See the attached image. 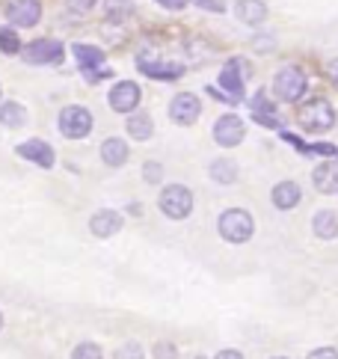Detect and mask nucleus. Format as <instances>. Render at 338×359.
Masks as SVG:
<instances>
[{
    "mask_svg": "<svg viewBox=\"0 0 338 359\" xmlns=\"http://www.w3.org/2000/svg\"><path fill=\"white\" fill-rule=\"evenodd\" d=\"M297 122H300V128H303V131H309V134L330 131L332 122H335L332 104L327 98H311V101H306L300 110H297Z\"/></svg>",
    "mask_w": 338,
    "mask_h": 359,
    "instance_id": "1",
    "label": "nucleus"
},
{
    "mask_svg": "<svg viewBox=\"0 0 338 359\" xmlns=\"http://www.w3.org/2000/svg\"><path fill=\"white\" fill-rule=\"evenodd\" d=\"M217 229H219V235H223V241H229V243H246L252 238V232H255V223H252V217L246 211L229 208V211L219 214Z\"/></svg>",
    "mask_w": 338,
    "mask_h": 359,
    "instance_id": "2",
    "label": "nucleus"
},
{
    "mask_svg": "<svg viewBox=\"0 0 338 359\" xmlns=\"http://www.w3.org/2000/svg\"><path fill=\"white\" fill-rule=\"evenodd\" d=\"M161 211L169 217V220H184V217L193 211V194L184 184H169L161 194Z\"/></svg>",
    "mask_w": 338,
    "mask_h": 359,
    "instance_id": "3",
    "label": "nucleus"
},
{
    "mask_svg": "<svg viewBox=\"0 0 338 359\" xmlns=\"http://www.w3.org/2000/svg\"><path fill=\"white\" fill-rule=\"evenodd\" d=\"M273 93H276L282 101H297V98H303V93H306V74H303V69L285 66V69L276 74V81H273Z\"/></svg>",
    "mask_w": 338,
    "mask_h": 359,
    "instance_id": "4",
    "label": "nucleus"
},
{
    "mask_svg": "<svg viewBox=\"0 0 338 359\" xmlns=\"http://www.w3.org/2000/svg\"><path fill=\"white\" fill-rule=\"evenodd\" d=\"M60 131L66 134L69 140L86 137L89 131H93V113H89L86 107H77V104L66 107L60 113Z\"/></svg>",
    "mask_w": 338,
    "mask_h": 359,
    "instance_id": "5",
    "label": "nucleus"
},
{
    "mask_svg": "<svg viewBox=\"0 0 338 359\" xmlns=\"http://www.w3.org/2000/svg\"><path fill=\"white\" fill-rule=\"evenodd\" d=\"M24 60L33 66H48V62H62V45L54 39H36L21 50Z\"/></svg>",
    "mask_w": 338,
    "mask_h": 359,
    "instance_id": "6",
    "label": "nucleus"
},
{
    "mask_svg": "<svg viewBox=\"0 0 338 359\" xmlns=\"http://www.w3.org/2000/svg\"><path fill=\"white\" fill-rule=\"evenodd\" d=\"M199 113H202V104L193 93L175 95L173 104H169V116H173V122H178V125H193L199 119Z\"/></svg>",
    "mask_w": 338,
    "mask_h": 359,
    "instance_id": "7",
    "label": "nucleus"
},
{
    "mask_svg": "<svg viewBox=\"0 0 338 359\" xmlns=\"http://www.w3.org/2000/svg\"><path fill=\"white\" fill-rule=\"evenodd\" d=\"M140 104V86L134 81H122V83H116L113 86V93H110V107L116 113H134Z\"/></svg>",
    "mask_w": 338,
    "mask_h": 359,
    "instance_id": "8",
    "label": "nucleus"
},
{
    "mask_svg": "<svg viewBox=\"0 0 338 359\" xmlns=\"http://www.w3.org/2000/svg\"><path fill=\"white\" fill-rule=\"evenodd\" d=\"M243 134H246V128H243V122L238 119V116H219L217 119V125H214V140L219 146H226V149H231V146H238L241 140H243Z\"/></svg>",
    "mask_w": 338,
    "mask_h": 359,
    "instance_id": "9",
    "label": "nucleus"
},
{
    "mask_svg": "<svg viewBox=\"0 0 338 359\" xmlns=\"http://www.w3.org/2000/svg\"><path fill=\"white\" fill-rule=\"evenodd\" d=\"M6 15L15 27H33V24L42 18V4H39V0H12Z\"/></svg>",
    "mask_w": 338,
    "mask_h": 359,
    "instance_id": "10",
    "label": "nucleus"
},
{
    "mask_svg": "<svg viewBox=\"0 0 338 359\" xmlns=\"http://www.w3.org/2000/svg\"><path fill=\"white\" fill-rule=\"evenodd\" d=\"M243 62L241 60H231V62H226V69H223V74H219V86L226 89V98L235 104V101H241L243 98Z\"/></svg>",
    "mask_w": 338,
    "mask_h": 359,
    "instance_id": "11",
    "label": "nucleus"
},
{
    "mask_svg": "<svg viewBox=\"0 0 338 359\" xmlns=\"http://www.w3.org/2000/svg\"><path fill=\"white\" fill-rule=\"evenodd\" d=\"M18 155L39 163L42 170H50V166H54V149H50L48 143H42V140H27V143H21Z\"/></svg>",
    "mask_w": 338,
    "mask_h": 359,
    "instance_id": "12",
    "label": "nucleus"
},
{
    "mask_svg": "<svg viewBox=\"0 0 338 359\" xmlns=\"http://www.w3.org/2000/svg\"><path fill=\"white\" fill-rule=\"evenodd\" d=\"M89 229H93L95 238H113L122 229V217L116 211H98L93 220H89Z\"/></svg>",
    "mask_w": 338,
    "mask_h": 359,
    "instance_id": "13",
    "label": "nucleus"
},
{
    "mask_svg": "<svg viewBox=\"0 0 338 359\" xmlns=\"http://www.w3.org/2000/svg\"><path fill=\"white\" fill-rule=\"evenodd\" d=\"M140 69L149 74V78H161V81H173L181 74V66H175V62H161L158 57L149 60L146 54L140 57Z\"/></svg>",
    "mask_w": 338,
    "mask_h": 359,
    "instance_id": "14",
    "label": "nucleus"
},
{
    "mask_svg": "<svg viewBox=\"0 0 338 359\" xmlns=\"http://www.w3.org/2000/svg\"><path fill=\"white\" fill-rule=\"evenodd\" d=\"M311 182L320 194H338V163H320L311 172Z\"/></svg>",
    "mask_w": 338,
    "mask_h": 359,
    "instance_id": "15",
    "label": "nucleus"
},
{
    "mask_svg": "<svg viewBox=\"0 0 338 359\" xmlns=\"http://www.w3.org/2000/svg\"><path fill=\"white\" fill-rule=\"evenodd\" d=\"M311 229H315V235L320 241H332L338 238V214L330 211V208H323L315 214V220H311Z\"/></svg>",
    "mask_w": 338,
    "mask_h": 359,
    "instance_id": "16",
    "label": "nucleus"
},
{
    "mask_svg": "<svg viewBox=\"0 0 338 359\" xmlns=\"http://www.w3.org/2000/svg\"><path fill=\"white\" fill-rule=\"evenodd\" d=\"M235 12H238V18L243 24H250V27L252 24H262L267 18V6L262 4V0H238Z\"/></svg>",
    "mask_w": 338,
    "mask_h": 359,
    "instance_id": "17",
    "label": "nucleus"
},
{
    "mask_svg": "<svg viewBox=\"0 0 338 359\" xmlns=\"http://www.w3.org/2000/svg\"><path fill=\"white\" fill-rule=\"evenodd\" d=\"M101 158L107 166H122L128 161V143L119 137H110V140H104V146H101Z\"/></svg>",
    "mask_w": 338,
    "mask_h": 359,
    "instance_id": "18",
    "label": "nucleus"
},
{
    "mask_svg": "<svg viewBox=\"0 0 338 359\" xmlns=\"http://www.w3.org/2000/svg\"><path fill=\"white\" fill-rule=\"evenodd\" d=\"M300 187H297L294 182H282V184H276L273 187V205L276 208H282V211H288V208H294L297 202H300Z\"/></svg>",
    "mask_w": 338,
    "mask_h": 359,
    "instance_id": "19",
    "label": "nucleus"
},
{
    "mask_svg": "<svg viewBox=\"0 0 338 359\" xmlns=\"http://www.w3.org/2000/svg\"><path fill=\"white\" fill-rule=\"evenodd\" d=\"M252 113H255V119L262 122V125H267V128H276V125H279L276 110H273V104L267 101L264 93H258V95L252 98Z\"/></svg>",
    "mask_w": 338,
    "mask_h": 359,
    "instance_id": "20",
    "label": "nucleus"
},
{
    "mask_svg": "<svg viewBox=\"0 0 338 359\" xmlns=\"http://www.w3.org/2000/svg\"><path fill=\"white\" fill-rule=\"evenodd\" d=\"M74 57L83 66V72H89V69H98L104 62V50L95 45H74Z\"/></svg>",
    "mask_w": 338,
    "mask_h": 359,
    "instance_id": "21",
    "label": "nucleus"
},
{
    "mask_svg": "<svg viewBox=\"0 0 338 359\" xmlns=\"http://www.w3.org/2000/svg\"><path fill=\"white\" fill-rule=\"evenodd\" d=\"M24 122H27V110H24L21 104H15V101H6V104H0V125L18 128Z\"/></svg>",
    "mask_w": 338,
    "mask_h": 359,
    "instance_id": "22",
    "label": "nucleus"
},
{
    "mask_svg": "<svg viewBox=\"0 0 338 359\" xmlns=\"http://www.w3.org/2000/svg\"><path fill=\"white\" fill-rule=\"evenodd\" d=\"M211 178L219 184H231L238 178V163L235 161H226V158H219L211 163Z\"/></svg>",
    "mask_w": 338,
    "mask_h": 359,
    "instance_id": "23",
    "label": "nucleus"
},
{
    "mask_svg": "<svg viewBox=\"0 0 338 359\" xmlns=\"http://www.w3.org/2000/svg\"><path fill=\"white\" fill-rule=\"evenodd\" d=\"M151 131H154V125L146 113H131V119H128V134H131V140H149Z\"/></svg>",
    "mask_w": 338,
    "mask_h": 359,
    "instance_id": "24",
    "label": "nucleus"
},
{
    "mask_svg": "<svg viewBox=\"0 0 338 359\" xmlns=\"http://www.w3.org/2000/svg\"><path fill=\"white\" fill-rule=\"evenodd\" d=\"M0 50H4V54H18L21 50V39L12 27H0Z\"/></svg>",
    "mask_w": 338,
    "mask_h": 359,
    "instance_id": "25",
    "label": "nucleus"
},
{
    "mask_svg": "<svg viewBox=\"0 0 338 359\" xmlns=\"http://www.w3.org/2000/svg\"><path fill=\"white\" fill-rule=\"evenodd\" d=\"M134 0H107V18L110 21H122L125 15H131Z\"/></svg>",
    "mask_w": 338,
    "mask_h": 359,
    "instance_id": "26",
    "label": "nucleus"
},
{
    "mask_svg": "<svg viewBox=\"0 0 338 359\" xmlns=\"http://www.w3.org/2000/svg\"><path fill=\"white\" fill-rule=\"evenodd\" d=\"M72 359H101V348L93 344V341H83V344H77L74 348Z\"/></svg>",
    "mask_w": 338,
    "mask_h": 359,
    "instance_id": "27",
    "label": "nucleus"
},
{
    "mask_svg": "<svg viewBox=\"0 0 338 359\" xmlns=\"http://www.w3.org/2000/svg\"><path fill=\"white\" fill-rule=\"evenodd\" d=\"M116 359H146V353H142V348L137 341H128V344H122V348L116 351Z\"/></svg>",
    "mask_w": 338,
    "mask_h": 359,
    "instance_id": "28",
    "label": "nucleus"
},
{
    "mask_svg": "<svg viewBox=\"0 0 338 359\" xmlns=\"http://www.w3.org/2000/svg\"><path fill=\"white\" fill-rule=\"evenodd\" d=\"M142 175H146V182H161V175H163V170H161V163H154V161H149V163H146V170H142Z\"/></svg>",
    "mask_w": 338,
    "mask_h": 359,
    "instance_id": "29",
    "label": "nucleus"
},
{
    "mask_svg": "<svg viewBox=\"0 0 338 359\" xmlns=\"http://www.w3.org/2000/svg\"><path fill=\"white\" fill-rule=\"evenodd\" d=\"M154 359H175V348L169 341L158 344V348H154Z\"/></svg>",
    "mask_w": 338,
    "mask_h": 359,
    "instance_id": "30",
    "label": "nucleus"
},
{
    "mask_svg": "<svg viewBox=\"0 0 338 359\" xmlns=\"http://www.w3.org/2000/svg\"><path fill=\"white\" fill-rule=\"evenodd\" d=\"M309 359H338V351L335 348H318V351H311Z\"/></svg>",
    "mask_w": 338,
    "mask_h": 359,
    "instance_id": "31",
    "label": "nucleus"
},
{
    "mask_svg": "<svg viewBox=\"0 0 338 359\" xmlns=\"http://www.w3.org/2000/svg\"><path fill=\"white\" fill-rule=\"evenodd\" d=\"M66 4H69L74 12H89V9L98 4V0H66Z\"/></svg>",
    "mask_w": 338,
    "mask_h": 359,
    "instance_id": "32",
    "label": "nucleus"
},
{
    "mask_svg": "<svg viewBox=\"0 0 338 359\" xmlns=\"http://www.w3.org/2000/svg\"><path fill=\"white\" fill-rule=\"evenodd\" d=\"M158 4H163L166 9H181L184 6V0H158Z\"/></svg>",
    "mask_w": 338,
    "mask_h": 359,
    "instance_id": "33",
    "label": "nucleus"
},
{
    "mask_svg": "<svg viewBox=\"0 0 338 359\" xmlns=\"http://www.w3.org/2000/svg\"><path fill=\"white\" fill-rule=\"evenodd\" d=\"M330 81L338 86V60H332V62H330Z\"/></svg>",
    "mask_w": 338,
    "mask_h": 359,
    "instance_id": "34",
    "label": "nucleus"
},
{
    "mask_svg": "<svg viewBox=\"0 0 338 359\" xmlns=\"http://www.w3.org/2000/svg\"><path fill=\"white\" fill-rule=\"evenodd\" d=\"M217 359H243L238 351H223V353H217Z\"/></svg>",
    "mask_w": 338,
    "mask_h": 359,
    "instance_id": "35",
    "label": "nucleus"
},
{
    "mask_svg": "<svg viewBox=\"0 0 338 359\" xmlns=\"http://www.w3.org/2000/svg\"><path fill=\"white\" fill-rule=\"evenodd\" d=\"M0 327H4V315H0Z\"/></svg>",
    "mask_w": 338,
    "mask_h": 359,
    "instance_id": "36",
    "label": "nucleus"
},
{
    "mask_svg": "<svg viewBox=\"0 0 338 359\" xmlns=\"http://www.w3.org/2000/svg\"><path fill=\"white\" fill-rule=\"evenodd\" d=\"M276 359H285V356H276Z\"/></svg>",
    "mask_w": 338,
    "mask_h": 359,
    "instance_id": "37",
    "label": "nucleus"
}]
</instances>
